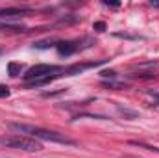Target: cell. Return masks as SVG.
<instances>
[{
    "label": "cell",
    "mask_w": 159,
    "mask_h": 158,
    "mask_svg": "<svg viewBox=\"0 0 159 158\" xmlns=\"http://www.w3.org/2000/svg\"><path fill=\"white\" fill-rule=\"evenodd\" d=\"M9 128L13 132H19V134H28L32 140H43V141H54V143H65V145H74L72 140L61 136L59 132H54V130H46V128H41V126H34V125H24V123H11Z\"/></svg>",
    "instance_id": "obj_1"
},
{
    "label": "cell",
    "mask_w": 159,
    "mask_h": 158,
    "mask_svg": "<svg viewBox=\"0 0 159 158\" xmlns=\"http://www.w3.org/2000/svg\"><path fill=\"white\" fill-rule=\"evenodd\" d=\"M94 28H96L98 32H102V30L106 28V24H104V22H96V24H94Z\"/></svg>",
    "instance_id": "obj_8"
},
{
    "label": "cell",
    "mask_w": 159,
    "mask_h": 158,
    "mask_svg": "<svg viewBox=\"0 0 159 158\" xmlns=\"http://www.w3.org/2000/svg\"><path fill=\"white\" fill-rule=\"evenodd\" d=\"M7 71H9L11 77L20 75V63H9V65H7Z\"/></svg>",
    "instance_id": "obj_6"
},
{
    "label": "cell",
    "mask_w": 159,
    "mask_h": 158,
    "mask_svg": "<svg viewBox=\"0 0 159 158\" xmlns=\"http://www.w3.org/2000/svg\"><path fill=\"white\" fill-rule=\"evenodd\" d=\"M152 6H156V7H159V2H152Z\"/></svg>",
    "instance_id": "obj_9"
},
{
    "label": "cell",
    "mask_w": 159,
    "mask_h": 158,
    "mask_svg": "<svg viewBox=\"0 0 159 158\" xmlns=\"http://www.w3.org/2000/svg\"><path fill=\"white\" fill-rule=\"evenodd\" d=\"M0 145L7 147V149H20V151H41V143L37 140L32 138H22V136H0Z\"/></svg>",
    "instance_id": "obj_3"
},
{
    "label": "cell",
    "mask_w": 159,
    "mask_h": 158,
    "mask_svg": "<svg viewBox=\"0 0 159 158\" xmlns=\"http://www.w3.org/2000/svg\"><path fill=\"white\" fill-rule=\"evenodd\" d=\"M154 97H156V101L159 102V93H157V95H154Z\"/></svg>",
    "instance_id": "obj_10"
},
{
    "label": "cell",
    "mask_w": 159,
    "mask_h": 158,
    "mask_svg": "<svg viewBox=\"0 0 159 158\" xmlns=\"http://www.w3.org/2000/svg\"><path fill=\"white\" fill-rule=\"evenodd\" d=\"M57 73H63V69L59 65H48V63H39V65H34L26 71L24 80L30 84V86H43L50 80L57 78L59 75Z\"/></svg>",
    "instance_id": "obj_2"
},
{
    "label": "cell",
    "mask_w": 159,
    "mask_h": 158,
    "mask_svg": "<svg viewBox=\"0 0 159 158\" xmlns=\"http://www.w3.org/2000/svg\"><path fill=\"white\" fill-rule=\"evenodd\" d=\"M9 97V87L7 86H0V99H6Z\"/></svg>",
    "instance_id": "obj_7"
},
{
    "label": "cell",
    "mask_w": 159,
    "mask_h": 158,
    "mask_svg": "<svg viewBox=\"0 0 159 158\" xmlns=\"http://www.w3.org/2000/svg\"><path fill=\"white\" fill-rule=\"evenodd\" d=\"M30 9H22V7H7V9H0V19H7V17H22L24 13H28Z\"/></svg>",
    "instance_id": "obj_5"
},
{
    "label": "cell",
    "mask_w": 159,
    "mask_h": 158,
    "mask_svg": "<svg viewBox=\"0 0 159 158\" xmlns=\"http://www.w3.org/2000/svg\"><path fill=\"white\" fill-rule=\"evenodd\" d=\"M56 47H57V52H59L61 56H70V54H74L76 48H78L72 41H61V43H57Z\"/></svg>",
    "instance_id": "obj_4"
}]
</instances>
